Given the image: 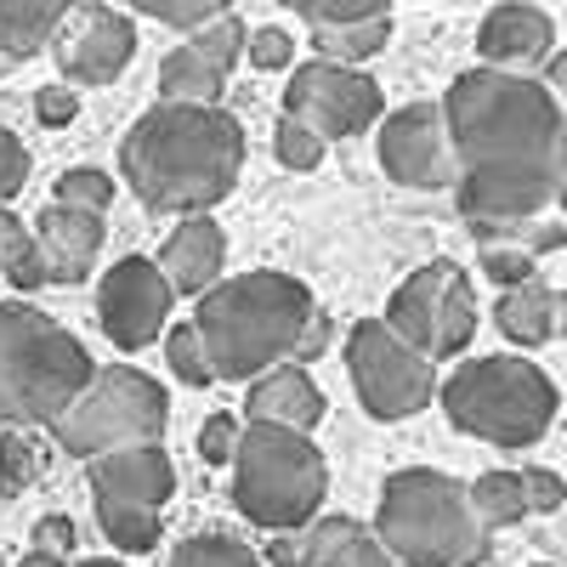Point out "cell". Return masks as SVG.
Masks as SVG:
<instances>
[{"mask_svg": "<svg viewBox=\"0 0 567 567\" xmlns=\"http://www.w3.org/2000/svg\"><path fill=\"white\" fill-rule=\"evenodd\" d=\"M245 165V131L216 103H176L148 109L120 142V171L131 194L159 216H199L227 199Z\"/></svg>", "mask_w": 567, "mask_h": 567, "instance_id": "1", "label": "cell"}, {"mask_svg": "<svg viewBox=\"0 0 567 567\" xmlns=\"http://www.w3.org/2000/svg\"><path fill=\"white\" fill-rule=\"evenodd\" d=\"M199 341L216 381H256L272 363H307L323 347V312L312 290L290 272H239L216 278L199 296Z\"/></svg>", "mask_w": 567, "mask_h": 567, "instance_id": "2", "label": "cell"}, {"mask_svg": "<svg viewBox=\"0 0 567 567\" xmlns=\"http://www.w3.org/2000/svg\"><path fill=\"white\" fill-rule=\"evenodd\" d=\"M443 114L465 165L488 159H528V154H556V142L567 136V114L556 109L550 85L516 69H465L443 91Z\"/></svg>", "mask_w": 567, "mask_h": 567, "instance_id": "3", "label": "cell"}, {"mask_svg": "<svg viewBox=\"0 0 567 567\" xmlns=\"http://www.w3.org/2000/svg\"><path fill=\"white\" fill-rule=\"evenodd\" d=\"M374 539L403 567H471L488 556L494 534L471 505V483H454L432 465H409L381 483Z\"/></svg>", "mask_w": 567, "mask_h": 567, "instance_id": "4", "label": "cell"}, {"mask_svg": "<svg viewBox=\"0 0 567 567\" xmlns=\"http://www.w3.org/2000/svg\"><path fill=\"white\" fill-rule=\"evenodd\" d=\"M91 374L80 336L40 307L0 301V425H52Z\"/></svg>", "mask_w": 567, "mask_h": 567, "instance_id": "5", "label": "cell"}, {"mask_svg": "<svg viewBox=\"0 0 567 567\" xmlns=\"http://www.w3.org/2000/svg\"><path fill=\"white\" fill-rule=\"evenodd\" d=\"M556 409V381L516 352L471 358L443 381V414L465 437H483L494 449H534L550 432Z\"/></svg>", "mask_w": 567, "mask_h": 567, "instance_id": "6", "label": "cell"}, {"mask_svg": "<svg viewBox=\"0 0 567 567\" xmlns=\"http://www.w3.org/2000/svg\"><path fill=\"white\" fill-rule=\"evenodd\" d=\"M329 494V465L312 443V432L278 420H250L239 454H233V499H239L245 523L284 534L307 528Z\"/></svg>", "mask_w": 567, "mask_h": 567, "instance_id": "7", "label": "cell"}, {"mask_svg": "<svg viewBox=\"0 0 567 567\" xmlns=\"http://www.w3.org/2000/svg\"><path fill=\"white\" fill-rule=\"evenodd\" d=\"M454 199L477 245L523 221H567V136L556 142V154L465 165L454 182Z\"/></svg>", "mask_w": 567, "mask_h": 567, "instance_id": "8", "label": "cell"}, {"mask_svg": "<svg viewBox=\"0 0 567 567\" xmlns=\"http://www.w3.org/2000/svg\"><path fill=\"white\" fill-rule=\"evenodd\" d=\"M165 386L142 369H97L91 381L74 392V403L52 420V437L69 454H103L120 443H159L165 437Z\"/></svg>", "mask_w": 567, "mask_h": 567, "instance_id": "9", "label": "cell"}, {"mask_svg": "<svg viewBox=\"0 0 567 567\" xmlns=\"http://www.w3.org/2000/svg\"><path fill=\"white\" fill-rule=\"evenodd\" d=\"M347 369L374 420H409L437 398V358H425L414 341H403L386 318L352 323Z\"/></svg>", "mask_w": 567, "mask_h": 567, "instance_id": "10", "label": "cell"}, {"mask_svg": "<svg viewBox=\"0 0 567 567\" xmlns=\"http://www.w3.org/2000/svg\"><path fill=\"white\" fill-rule=\"evenodd\" d=\"M386 323L425 358H460L477 336V290L454 261H425L398 284V296L386 301Z\"/></svg>", "mask_w": 567, "mask_h": 567, "instance_id": "11", "label": "cell"}, {"mask_svg": "<svg viewBox=\"0 0 567 567\" xmlns=\"http://www.w3.org/2000/svg\"><path fill=\"white\" fill-rule=\"evenodd\" d=\"M284 114L307 120L318 136H358L381 120V85H374L358 63H336V58H312L290 74L284 85Z\"/></svg>", "mask_w": 567, "mask_h": 567, "instance_id": "12", "label": "cell"}, {"mask_svg": "<svg viewBox=\"0 0 567 567\" xmlns=\"http://www.w3.org/2000/svg\"><path fill=\"white\" fill-rule=\"evenodd\" d=\"M171 301H176V290H171L165 267L148 256H125L109 267L103 290H97V318L120 352H142L165 336Z\"/></svg>", "mask_w": 567, "mask_h": 567, "instance_id": "13", "label": "cell"}, {"mask_svg": "<svg viewBox=\"0 0 567 567\" xmlns=\"http://www.w3.org/2000/svg\"><path fill=\"white\" fill-rule=\"evenodd\" d=\"M381 171L403 187H454L460 148L443 103H409L381 125Z\"/></svg>", "mask_w": 567, "mask_h": 567, "instance_id": "14", "label": "cell"}, {"mask_svg": "<svg viewBox=\"0 0 567 567\" xmlns=\"http://www.w3.org/2000/svg\"><path fill=\"white\" fill-rule=\"evenodd\" d=\"M52 58L69 85H109L136 58V29H131V18H120L109 7H80L74 0V12L52 34Z\"/></svg>", "mask_w": 567, "mask_h": 567, "instance_id": "15", "label": "cell"}, {"mask_svg": "<svg viewBox=\"0 0 567 567\" xmlns=\"http://www.w3.org/2000/svg\"><path fill=\"white\" fill-rule=\"evenodd\" d=\"M29 239L45 267V284H80L103 250V210H80L58 199L29 221Z\"/></svg>", "mask_w": 567, "mask_h": 567, "instance_id": "16", "label": "cell"}, {"mask_svg": "<svg viewBox=\"0 0 567 567\" xmlns=\"http://www.w3.org/2000/svg\"><path fill=\"white\" fill-rule=\"evenodd\" d=\"M477 52H483V63H494V69L534 74V69H545V58L556 52V23H550V12L528 7V0H505V7H494V12L483 18Z\"/></svg>", "mask_w": 567, "mask_h": 567, "instance_id": "17", "label": "cell"}, {"mask_svg": "<svg viewBox=\"0 0 567 567\" xmlns=\"http://www.w3.org/2000/svg\"><path fill=\"white\" fill-rule=\"evenodd\" d=\"M91 494H114V499H142V505H159L176 494V471L171 454L159 443H120L91 454Z\"/></svg>", "mask_w": 567, "mask_h": 567, "instance_id": "18", "label": "cell"}, {"mask_svg": "<svg viewBox=\"0 0 567 567\" xmlns=\"http://www.w3.org/2000/svg\"><path fill=\"white\" fill-rule=\"evenodd\" d=\"M221 261H227V239H221V227L205 210L187 216L182 227H171V239L159 250V267H165L176 296H205L210 284L221 278Z\"/></svg>", "mask_w": 567, "mask_h": 567, "instance_id": "19", "label": "cell"}, {"mask_svg": "<svg viewBox=\"0 0 567 567\" xmlns=\"http://www.w3.org/2000/svg\"><path fill=\"white\" fill-rule=\"evenodd\" d=\"M245 409H250V420H278V425H296V432H312V425L323 420V392L290 358V363H272L267 374H256Z\"/></svg>", "mask_w": 567, "mask_h": 567, "instance_id": "20", "label": "cell"}, {"mask_svg": "<svg viewBox=\"0 0 567 567\" xmlns=\"http://www.w3.org/2000/svg\"><path fill=\"white\" fill-rule=\"evenodd\" d=\"M494 323L511 347H545L556 336V290L534 272L523 284H505L499 290V307H494Z\"/></svg>", "mask_w": 567, "mask_h": 567, "instance_id": "21", "label": "cell"}, {"mask_svg": "<svg viewBox=\"0 0 567 567\" xmlns=\"http://www.w3.org/2000/svg\"><path fill=\"white\" fill-rule=\"evenodd\" d=\"M74 12V0H0V58L18 63L52 45L58 23Z\"/></svg>", "mask_w": 567, "mask_h": 567, "instance_id": "22", "label": "cell"}, {"mask_svg": "<svg viewBox=\"0 0 567 567\" xmlns=\"http://www.w3.org/2000/svg\"><path fill=\"white\" fill-rule=\"evenodd\" d=\"M221 85H227V69L210 63L194 40L176 45V52L159 63V91H165V97H176V103H216Z\"/></svg>", "mask_w": 567, "mask_h": 567, "instance_id": "23", "label": "cell"}, {"mask_svg": "<svg viewBox=\"0 0 567 567\" xmlns=\"http://www.w3.org/2000/svg\"><path fill=\"white\" fill-rule=\"evenodd\" d=\"M386 40H392V12L358 18V23H318L312 29V52L318 58H336V63H369Z\"/></svg>", "mask_w": 567, "mask_h": 567, "instance_id": "24", "label": "cell"}, {"mask_svg": "<svg viewBox=\"0 0 567 567\" xmlns=\"http://www.w3.org/2000/svg\"><path fill=\"white\" fill-rule=\"evenodd\" d=\"M97 523H103L109 545H120L125 556H142V550H154V545H159V505L97 494Z\"/></svg>", "mask_w": 567, "mask_h": 567, "instance_id": "25", "label": "cell"}, {"mask_svg": "<svg viewBox=\"0 0 567 567\" xmlns=\"http://www.w3.org/2000/svg\"><path fill=\"white\" fill-rule=\"evenodd\" d=\"M471 505H477L488 534L523 523V516H528V483H523V471H483V477L471 483Z\"/></svg>", "mask_w": 567, "mask_h": 567, "instance_id": "26", "label": "cell"}, {"mask_svg": "<svg viewBox=\"0 0 567 567\" xmlns=\"http://www.w3.org/2000/svg\"><path fill=\"white\" fill-rule=\"evenodd\" d=\"M165 567H261V556L250 545H239L233 534H199L171 550Z\"/></svg>", "mask_w": 567, "mask_h": 567, "instance_id": "27", "label": "cell"}, {"mask_svg": "<svg viewBox=\"0 0 567 567\" xmlns=\"http://www.w3.org/2000/svg\"><path fill=\"white\" fill-rule=\"evenodd\" d=\"M165 363H171V374H176L182 386H210V381H216L194 318H187V323H171V336H165Z\"/></svg>", "mask_w": 567, "mask_h": 567, "instance_id": "28", "label": "cell"}, {"mask_svg": "<svg viewBox=\"0 0 567 567\" xmlns=\"http://www.w3.org/2000/svg\"><path fill=\"white\" fill-rule=\"evenodd\" d=\"M34 477H40V449L18 437V425H7L0 432V499H18Z\"/></svg>", "mask_w": 567, "mask_h": 567, "instance_id": "29", "label": "cell"}, {"mask_svg": "<svg viewBox=\"0 0 567 567\" xmlns=\"http://www.w3.org/2000/svg\"><path fill=\"white\" fill-rule=\"evenodd\" d=\"M323 148H329V136H318L307 120H296V114H284L278 120V131H272V154H278V165H290V171H312L318 159H323Z\"/></svg>", "mask_w": 567, "mask_h": 567, "instance_id": "30", "label": "cell"}, {"mask_svg": "<svg viewBox=\"0 0 567 567\" xmlns=\"http://www.w3.org/2000/svg\"><path fill=\"white\" fill-rule=\"evenodd\" d=\"M131 7L154 23H171V29H199V23L221 18L233 0H131Z\"/></svg>", "mask_w": 567, "mask_h": 567, "instance_id": "31", "label": "cell"}, {"mask_svg": "<svg viewBox=\"0 0 567 567\" xmlns=\"http://www.w3.org/2000/svg\"><path fill=\"white\" fill-rule=\"evenodd\" d=\"M290 7L318 29V23H358V18H381V12H392V0H290Z\"/></svg>", "mask_w": 567, "mask_h": 567, "instance_id": "32", "label": "cell"}, {"mask_svg": "<svg viewBox=\"0 0 567 567\" xmlns=\"http://www.w3.org/2000/svg\"><path fill=\"white\" fill-rule=\"evenodd\" d=\"M312 567H403V561H398L381 539H374L369 528H358L347 545H336V550H329L323 561H312Z\"/></svg>", "mask_w": 567, "mask_h": 567, "instance_id": "33", "label": "cell"}, {"mask_svg": "<svg viewBox=\"0 0 567 567\" xmlns=\"http://www.w3.org/2000/svg\"><path fill=\"white\" fill-rule=\"evenodd\" d=\"M58 199L63 205H80V210H109L114 205V182L103 171H69L58 182Z\"/></svg>", "mask_w": 567, "mask_h": 567, "instance_id": "34", "label": "cell"}, {"mask_svg": "<svg viewBox=\"0 0 567 567\" xmlns=\"http://www.w3.org/2000/svg\"><path fill=\"white\" fill-rule=\"evenodd\" d=\"M477 250H483V272L499 284V290H505V284H523V278H534V261H539V256L516 250V245H477Z\"/></svg>", "mask_w": 567, "mask_h": 567, "instance_id": "35", "label": "cell"}, {"mask_svg": "<svg viewBox=\"0 0 567 567\" xmlns=\"http://www.w3.org/2000/svg\"><path fill=\"white\" fill-rule=\"evenodd\" d=\"M239 420L233 414H210L205 425H199V454L210 460V465H233V454H239Z\"/></svg>", "mask_w": 567, "mask_h": 567, "instance_id": "36", "label": "cell"}, {"mask_svg": "<svg viewBox=\"0 0 567 567\" xmlns=\"http://www.w3.org/2000/svg\"><path fill=\"white\" fill-rule=\"evenodd\" d=\"M23 182H29V148H23L7 125H0V205L18 199Z\"/></svg>", "mask_w": 567, "mask_h": 567, "instance_id": "37", "label": "cell"}, {"mask_svg": "<svg viewBox=\"0 0 567 567\" xmlns=\"http://www.w3.org/2000/svg\"><path fill=\"white\" fill-rule=\"evenodd\" d=\"M245 52H250V63H256V69H290L296 40L284 34V29H256V34L245 40Z\"/></svg>", "mask_w": 567, "mask_h": 567, "instance_id": "38", "label": "cell"}, {"mask_svg": "<svg viewBox=\"0 0 567 567\" xmlns=\"http://www.w3.org/2000/svg\"><path fill=\"white\" fill-rule=\"evenodd\" d=\"M34 114H40V125H69L74 114H80V91L74 85H45V91H34Z\"/></svg>", "mask_w": 567, "mask_h": 567, "instance_id": "39", "label": "cell"}, {"mask_svg": "<svg viewBox=\"0 0 567 567\" xmlns=\"http://www.w3.org/2000/svg\"><path fill=\"white\" fill-rule=\"evenodd\" d=\"M523 483H528V511H561L567 505V483L556 471L534 465V471H523Z\"/></svg>", "mask_w": 567, "mask_h": 567, "instance_id": "40", "label": "cell"}, {"mask_svg": "<svg viewBox=\"0 0 567 567\" xmlns=\"http://www.w3.org/2000/svg\"><path fill=\"white\" fill-rule=\"evenodd\" d=\"M29 545L69 561V550H74V523H69V516H45V523H34V539H29Z\"/></svg>", "mask_w": 567, "mask_h": 567, "instance_id": "41", "label": "cell"}, {"mask_svg": "<svg viewBox=\"0 0 567 567\" xmlns=\"http://www.w3.org/2000/svg\"><path fill=\"white\" fill-rule=\"evenodd\" d=\"M23 250H29V227H23L18 216L0 210V278H7V267H12Z\"/></svg>", "mask_w": 567, "mask_h": 567, "instance_id": "42", "label": "cell"}, {"mask_svg": "<svg viewBox=\"0 0 567 567\" xmlns=\"http://www.w3.org/2000/svg\"><path fill=\"white\" fill-rule=\"evenodd\" d=\"M545 85H550L556 109L567 114V52H550V58H545Z\"/></svg>", "mask_w": 567, "mask_h": 567, "instance_id": "43", "label": "cell"}, {"mask_svg": "<svg viewBox=\"0 0 567 567\" xmlns=\"http://www.w3.org/2000/svg\"><path fill=\"white\" fill-rule=\"evenodd\" d=\"M18 567H69V561H63V556H45V550H29Z\"/></svg>", "mask_w": 567, "mask_h": 567, "instance_id": "44", "label": "cell"}, {"mask_svg": "<svg viewBox=\"0 0 567 567\" xmlns=\"http://www.w3.org/2000/svg\"><path fill=\"white\" fill-rule=\"evenodd\" d=\"M556 336H561V341H567V290H561V296H556Z\"/></svg>", "mask_w": 567, "mask_h": 567, "instance_id": "45", "label": "cell"}, {"mask_svg": "<svg viewBox=\"0 0 567 567\" xmlns=\"http://www.w3.org/2000/svg\"><path fill=\"white\" fill-rule=\"evenodd\" d=\"M74 567H125V561H114V556H91V561H74Z\"/></svg>", "mask_w": 567, "mask_h": 567, "instance_id": "46", "label": "cell"}, {"mask_svg": "<svg viewBox=\"0 0 567 567\" xmlns=\"http://www.w3.org/2000/svg\"><path fill=\"white\" fill-rule=\"evenodd\" d=\"M284 7H290V0H284Z\"/></svg>", "mask_w": 567, "mask_h": 567, "instance_id": "47", "label": "cell"}, {"mask_svg": "<svg viewBox=\"0 0 567 567\" xmlns=\"http://www.w3.org/2000/svg\"><path fill=\"white\" fill-rule=\"evenodd\" d=\"M0 567H7V561H0Z\"/></svg>", "mask_w": 567, "mask_h": 567, "instance_id": "48", "label": "cell"}]
</instances>
